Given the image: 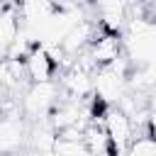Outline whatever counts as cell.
<instances>
[{
	"label": "cell",
	"instance_id": "6da1fadb",
	"mask_svg": "<svg viewBox=\"0 0 156 156\" xmlns=\"http://www.w3.org/2000/svg\"><path fill=\"white\" fill-rule=\"evenodd\" d=\"M102 124H105V132L112 144V156H127L132 141L136 139L132 117L127 112H122L117 105H107V110L102 115Z\"/></svg>",
	"mask_w": 156,
	"mask_h": 156
},
{
	"label": "cell",
	"instance_id": "7a4b0ae2",
	"mask_svg": "<svg viewBox=\"0 0 156 156\" xmlns=\"http://www.w3.org/2000/svg\"><path fill=\"white\" fill-rule=\"evenodd\" d=\"M127 85H129V80L117 76L110 68H98V73H95V98L105 105H117L127 95Z\"/></svg>",
	"mask_w": 156,
	"mask_h": 156
},
{
	"label": "cell",
	"instance_id": "3957f363",
	"mask_svg": "<svg viewBox=\"0 0 156 156\" xmlns=\"http://www.w3.org/2000/svg\"><path fill=\"white\" fill-rule=\"evenodd\" d=\"M122 51H124V44L119 41V37H115V34H105V32L90 44V54H93L98 68H105V66L115 63V61L122 56Z\"/></svg>",
	"mask_w": 156,
	"mask_h": 156
},
{
	"label": "cell",
	"instance_id": "277c9868",
	"mask_svg": "<svg viewBox=\"0 0 156 156\" xmlns=\"http://www.w3.org/2000/svg\"><path fill=\"white\" fill-rule=\"evenodd\" d=\"M63 90L76 100H85L90 93H95V73H88L73 66L71 71L63 73Z\"/></svg>",
	"mask_w": 156,
	"mask_h": 156
},
{
	"label": "cell",
	"instance_id": "5b68a950",
	"mask_svg": "<svg viewBox=\"0 0 156 156\" xmlns=\"http://www.w3.org/2000/svg\"><path fill=\"white\" fill-rule=\"evenodd\" d=\"M24 63H27V76H29L32 83H49L51 76H54V71H56L54 58H51L41 46H37V49L27 56Z\"/></svg>",
	"mask_w": 156,
	"mask_h": 156
},
{
	"label": "cell",
	"instance_id": "8992f818",
	"mask_svg": "<svg viewBox=\"0 0 156 156\" xmlns=\"http://www.w3.org/2000/svg\"><path fill=\"white\" fill-rule=\"evenodd\" d=\"M20 10L17 7H2V15H0V49H2V58L7 56L10 46L17 41L20 37Z\"/></svg>",
	"mask_w": 156,
	"mask_h": 156
},
{
	"label": "cell",
	"instance_id": "52a82bcc",
	"mask_svg": "<svg viewBox=\"0 0 156 156\" xmlns=\"http://www.w3.org/2000/svg\"><path fill=\"white\" fill-rule=\"evenodd\" d=\"M22 141H24L22 117H2V127H0V146H2V151L7 156L12 151H20Z\"/></svg>",
	"mask_w": 156,
	"mask_h": 156
},
{
	"label": "cell",
	"instance_id": "ba28073f",
	"mask_svg": "<svg viewBox=\"0 0 156 156\" xmlns=\"http://www.w3.org/2000/svg\"><path fill=\"white\" fill-rule=\"evenodd\" d=\"M58 156H90V149L85 141H68V139H61L56 141V149H54Z\"/></svg>",
	"mask_w": 156,
	"mask_h": 156
},
{
	"label": "cell",
	"instance_id": "9c48e42d",
	"mask_svg": "<svg viewBox=\"0 0 156 156\" xmlns=\"http://www.w3.org/2000/svg\"><path fill=\"white\" fill-rule=\"evenodd\" d=\"M127 156H156V141L151 136H136L132 141Z\"/></svg>",
	"mask_w": 156,
	"mask_h": 156
},
{
	"label": "cell",
	"instance_id": "30bf717a",
	"mask_svg": "<svg viewBox=\"0 0 156 156\" xmlns=\"http://www.w3.org/2000/svg\"><path fill=\"white\" fill-rule=\"evenodd\" d=\"M146 136H151L156 141V110H151V117H149V124H146Z\"/></svg>",
	"mask_w": 156,
	"mask_h": 156
},
{
	"label": "cell",
	"instance_id": "8fae6325",
	"mask_svg": "<svg viewBox=\"0 0 156 156\" xmlns=\"http://www.w3.org/2000/svg\"><path fill=\"white\" fill-rule=\"evenodd\" d=\"M151 102L156 105V85H154V90H151Z\"/></svg>",
	"mask_w": 156,
	"mask_h": 156
}]
</instances>
